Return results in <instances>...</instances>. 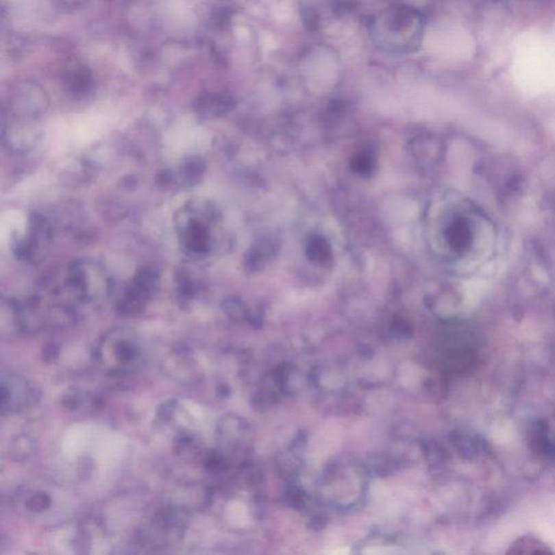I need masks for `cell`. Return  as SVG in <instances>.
<instances>
[{"label":"cell","mask_w":555,"mask_h":555,"mask_svg":"<svg viewBox=\"0 0 555 555\" xmlns=\"http://www.w3.org/2000/svg\"><path fill=\"white\" fill-rule=\"evenodd\" d=\"M50 506H51V498L47 493H44V491H37L29 495L25 504L26 508L34 513L46 511Z\"/></svg>","instance_id":"ba28073f"},{"label":"cell","mask_w":555,"mask_h":555,"mask_svg":"<svg viewBox=\"0 0 555 555\" xmlns=\"http://www.w3.org/2000/svg\"><path fill=\"white\" fill-rule=\"evenodd\" d=\"M306 253L309 260L320 264L328 262L331 258L330 245L321 236H314L309 240Z\"/></svg>","instance_id":"8992f818"},{"label":"cell","mask_w":555,"mask_h":555,"mask_svg":"<svg viewBox=\"0 0 555 555\" xmlns=\"http://www.w3.org/2000/svg\"><path fill=\"white\" fill-rule=\"evenodd\" d=\"M40 356H42V362H55V361L59 358V356H60V347H59L57 344H55V343H49V344L42 347Z\"/></svg>","instance_id":"7c38bea8"},{"label":"cell","mask_w":555,"mask_h":555,"mask_svg":"<svg viewBox=\"0 0 555 555\" xmlns=\"http://www.w3.org/2000/svg\"><path fill=\"white\" fill-rule=\"evenodd\" d=\"M203 465H204V467H206L208 470L219 471L221 469H223L225 462H223V458L221 457V454L213 452L208 454V456L204 458Z\"/></svg>","instance_id":"4fadbf2b"},{"label":"cell","mask_w":555,"mask_h":555,"mask_svg":"<svg viewBox=\"0 0 555 555\" xmlns=\"http://www.w3.org/2000/svg\"><path fill=\"white\" fill-rule=\"evenodd\" d=\"M469 221L467 218L459 216L449 225L445 232L449 245L458 254H465L473 247L474 229Z\"/></svg>","instance_id":"277c9868"},{"label":"cell","mask_w":555,"mask_h":555,"mask_svg":"<svg viewBox=\"0 0 555 555\" xmlns=\"http://www.w3.org/2000/svg\"><path fill=\"white\" fill-rule=\"evenodd\" d=\"M174 404H176V402H169L166 404H164L160 409H158V419L160 420L163 421V422H167L169 419L171 418V413H173V410H174Z\"/></svg>","instance_id":"5bb4252c"},{"label":"cell","mask_w":555,"mask_h":555,"mask_svg":"<svg viewBox=\"0 0 555 555\" xmlns=\"http://www.w3.org/2000/svg\"><path fill=\"white\" fill-rule=\"evenodd\" d=\"M37 399L36 391L20 376L9 375L1 383L3 413L18 412Z\"/></svg>","instance_id":"6da1fadb"},{"label":"cell","mask_w":555,"mask_h":555,"mask_svg":"<svg viewBox=\"0 0 555 555\" xmlns=\"http://www.w3.org/2000/svg\"><path fill=\"white\" fill-rule=\"evenodd\" d=\"M36 450V443L29 435H18L10 441L8 448L9 457L16 462H25L33 457Z\"/></svg>","instance_id":"5b68a950"},{"label":"cell","mask_w":555,"mask_h":555,"mask_svg":"<svg viewBox=\"0 0 555 555\" xmlns=\"http://www.w3.org/2000/svg\"><path fill=\"white\" fill-rule=\"evenodd\" d=\"M46 104L47 102L44 91L39 87L34 85L20 86L13 98V112L16 116L36 117L44 113Z\"/></svg>","instance_id":"3957f363"},{"label":"cell","mask_w":555,"mask_h":555,"mask_svg":"<svg viewBox=\"0 0 555 555\" xmlns=\"http://www.w3.org/2000/svg\"><path fill=\"white\" fill-rule=\"evenodd\" d=\"M375 166L373 156L370 153H359L350 162V167L356 173L359 174L368 175L371 173Z\"/></svg>","instance_id":"9c48e42d"},{"label":"cell","mask_w":555,"mask_h":555,"mask_svg":"<svg viewBox=\"0 0 555 555\" xmlns=\"http://www.w3.org/2000/svg\"><path fill=\"white\" fill-rule=\"evenodd\" d=\"M104 344L109 346L110 349L107 350V353L111 354L114 363V368L111 371L113 375L130 373V369L134 368L140 358V349L135 341L126 335L115 336L113 334L112 338L106 340Z\"/></svg>","instance_id":"7a4b0ae2"},{"label":"cell","mask_w":555,"mask_h":555,"mask_svg":"<svg viewBox=\"0 0 555 555\" xmlns=\"http://www.w3.org/2000/svg\"><path fill=\"white\" fill-rule=\"evenodd\" d=\"M71 90L77 95H83L89 90L91 86L90 76L86 69L76 68L69 76Z\"/></svg>","instance_id":"52a82bcc"},{"label":"cell","mask_w":555,"mask_h":555,"mask_svg":"<svg viewBox=\"0 0 555 555\" xmlns=\"http://www.w3.org/2000/svg\"><path fill=\"white\" fill-rule=\"evenodd\" d=\"M223 310L226 312L227 314L231 318H236L239 319L244 316V306L241 301L234 297H230L223 301Z\"/></svg>","instance_id":"30bf717a"},{"label":"cell","mask_w":555,"mask_h":555,"mask_svg":"<svg viewBox=\"0 0 555 555\" xmlns=\"http://www.w3.org/2000/svg\"><path fill=\"white\" fill-rule=\"evenodd\" d=\"M83 402V395L77 388H70L63 395L62 405L69 409H77Z\"/></svg>","instance_id":"8fae6325"}]
</instances>
